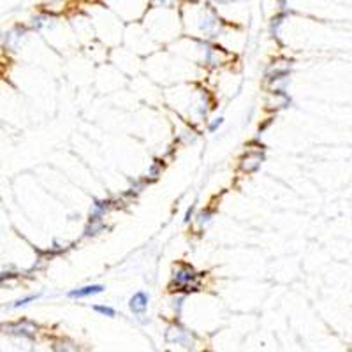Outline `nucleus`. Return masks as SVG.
Listing matches in <instances>:
<instances>
[{
    "label": "nucleus",
    "instance_id": "nucleus-1",
    "mask_svg": "<svg viewBox=\"0 0 352 352\" xmlns=\"http://www.w3.org/2000/svg\"><path fill=\"white\" fill-rule=\"evenodd\" d=\"M199 280H201V275L192 266L180 264L173 271L171 285L176 287V291H195L199 287Z\"/></svg>",
    "mask_w": 352,
    "mask_h": 352
},
{
    "label": "nucleus",
    "instance_id": "nucleus-2",
    "mask_svg": "<svg viewBox=\"0 0 352 352\" xmlns=\"http://www.w3.org/2000/svg\"><path fill=\"white\" fill-rule=\"evenodd\" d=\"M148 301H150V296L144 291H138L136 294H132V298L129 299V308L136 316H143L148 308Z\"/></svg>",
    "mask_w": 352,
    "mask_h": 352
},
{
    "label": "nucleus",
    "instance_id": "nucleus-3",
    "mask_svg": "<svg viewBox=\"0 0 352 352\" xmlns=\"http://www.w3.org/2000/svg\"><path fill=\"white\" fill-rule=\"evenodd\" d=\"M102 291H104V285L92 284V285H85V287H80V289H74V291H70L67 296L70 299H81V298H90V296L101 294Z\"/></svg>",
    "mask_w": 352,
    "mask_h": 352
},
{
    "label": "nucleus",
    "instance_id": "nucleus-4",
    "mask_svg": "<svg viewBox=\"0 0 352 352\" xmlns=\"http://www.w3.org/2000/svg\"><path fill=\"white\" fill-rule=\"evenodd\" d=\"M9 333H14V335H23V336H34V331L37 329L35 324H32L30 321H18L16 324H9L7 326Z\"/></svg>",
    "mask_w": 352,
    "mask_h": 352
},
{
    "label": "nucleus",
    "instance_id": "nucleus-5",
    "mask_svg": "<svg viewBox=\"0 0 352 352\" xmlns=\"http://www.w3.org/2000/svg\"><path fill=\"white\" fill-rule=\"evenodd\" d=\"M261 161H262L261 155H247L242 162V169L248 173L255 171V169H259V166H261Z\"/></svg>",
    "mask_w": 352,
    "mask_h": 352
},
{
    "label": "nucleus",
    "instance_id": "nucleus-6",
    "mask_svg": "<svg viewBox=\"0 0 352 352\" xmlns=\"http://www.w3.org/2000/svg\"><path fill=\"white\" fill-rule=\"evenodd\" d=\"M53 350L55 352H80V349L70 342H57L53 345Z\"/></svg>",
    "mask_w": 352,
    "mask_h": 352
},
{
    "label": "nucleus",
    "instance_id": "nucleus-7",
    "mask_svg": "<svg viewBox=\"0 0 352 352\" xmlns=\"http://www.w3.org/2000/svg\"><path fill=\"white\" fill-rule=\"evenodd\" d=\"M94 310L97 314H101V316H104V317H114V316H116L114 308H111V306H106V305H95Z\"/></svg>",
    "mask_w": 352,
    "mask_h": 352
},
{
    "label": "nucleus",
    "instance_id": "nucleus-8",
    "mask_svg": "<svg viewBox=\"0 0 352 352\" xmlns=\"http://www.w3.org/2000/svg\"><path fill=\"white\" fill-rule=\"evenodd\" d=\"M39 298V294H30V296H25V298H21V299H18L16 303L13 305V308H20V306H25V305H28L30 301H35V299Z\"/></svg>",
    "mask_w": 352,
    "mask_h": 352
},
{
    "label": "nucleus",
    "instance_id": "nucleus-9",
    "mask_svg": "<svg viewBox=\"0 0 352 352\" xmlns=\"http://www.w3.org/2000/svg\"><path fill=\"white\" fill-rule=\"evenodd\" d=\"M222 124H224V118L222 116H218V118H215L213 122H211V124L208 125V131L211 132V134H213V132H217L218 129L222 127Z\"/></svg>",
    "mask_w": 352,
    "mask_h": 352
},
{
    "label": "nucleus",
    "instance_id": "nucleus-10",
    "mask_svg": "<svg viewBox=\"0 0 352 352\" xmlns=\"http://www.w3.org/2000/svg\"><path fill=\"white\" fill-rule=\"evenodd\" d=\"M211 217H213V211H211V210H205V211H203V213H199V224H208V222L211 220Z\"/></svg>",
    "mask_w": 352,
    "mask_h": 352
}]
</instances>
